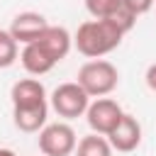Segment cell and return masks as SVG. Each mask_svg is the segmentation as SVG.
<instances>
[{
	"label": "cell",
	"mask_w": 156,
	"mask_h": 156,
	"mask_svg": "<svg viewBox=\"0 0 156 156\" xmlns=\"http://www.w3.org/2000/svg\"><path fill=\"white\" fill-rule=\"evenodd\" d=\"M144 80H146L149 90H154V93H156V63H151V66L146 68V76H144Z\"/></svg>",
	"instance_id": "cell-16"
},
{
	"label": "cell",
	"mask_w": 156,
	"mask_h": 156,
	"mask_svg": "<svg viewBox=\"0 0 156 156\" xmlns=\"http://www.w3.org/2000/svg\"><path fill=\"white\" fill-rule=\"evenodd\" d=\"M78 146V136L71 124L54 122L39 132V151L44 156H71Z\"/></svg>",
	"instance_id": "cell-4"
},
{
	"label": "cell",
	"mask_w": 156,
	"mask_h": 156,
	"mask_svg": "<svg viewBox=\"0 0 156 156\" xmlns=\"http://www.w3.org/2000/svg\"><path fill=\"white\" fill-rule=\"evenodd\" d=\"M107 141L115 151H122V154H129L134 151L139 144H141V124L136 122V117L127 115L119 119V124L107 134Z\"/></svg>",
	"instance_id": "cell-7"
},
{
	"label": "cell",
	"mask_w": 156,
	"mask_h": 156,
	"mask_svg": "<svg viewBox=\"0 0 156 156\" xmlns=\"http://www.w3.org/2000/svg\"><path fill=\"white\" fill-rule=\"evenodd\" d=\"M76 83L90 98H107L119 83V71L115 68V63H110L105 58H93L78 68Z\"/></svg>",
	"instance_id": "cell-2"
},
{
	"label": "cell",
	"mask_w": 156,
	"mask_h": 156,
	"mask_svg": "<svg viewBox=\"0 0 156 156\" xmlns=\"http://www.w3.org/2000/svg\"><path fill=\"white\" fill-rule=\"evenodd\" d=\"M112 146H110V141H107V136H102V134H88V136H83V139H78V146H76V156H112Z\"/></svg>",
	"instance_id": "cell-12"
},
{
	"label": "cell",
	"mask_w": 156,
	"mask_h": 156,
	"mask_svg": "<svg viewBox=\"0 0 156 156\" xmlns=\"http://www.w3.org/2000/svg\"><path fill=\"white\" fill-rule=\"evenodd\" d=\"M17 46L20 44L15 41L10 29H0V68H10L17 61V56H20Z\"/></svg>",
	"instance_id": "cell-13"
},
{
	"label": "cell",
	"mask_w": 156,
	"mask_h": 156,
	"mask_svg": "<svg viewBox=\"0 0 156 156\" xmlns=\"http://www.w3.org/2000/svg\"><path fill=\"white\" fill-rule=\"evenodd\" d=\"M122 37H124V32L112 20H88L76 29L73 46L88 58H100V56L115 51L122 44Z\"/></svg>",
	"instance_id": "cell-1"
},
{
	"label": "cell",
	"mask_w": 156,
	"mask_h": 156,
	"mask_svg": "<svg viewBox=\"0 0 156 156\" xmlns=\"http://www.w3.org/2000/svg\"><path fill=\"white\" fill-rule=\"evenodd\" d=\"M51 107L56 110L58 117L63 119H76L83 117L90 107V95L73 80V83H61L51 93Z\"/></svg>",
	"instance_id": "cell-3"
},
{
	"label": "cell",
	"mask_w": 156,
	"mask_h": 156,
	"mask_svg": "<svg viewBox=\"0 0 156 156\" xmlns=\"http://www.w3.org/2000/svg\"><path fill=\"white\" fill-rule=\"evenodd\" d=\"M12 107H34V105H46V90L37 78H22L12 85L10 90Z\"/></svg>",
	"instance_id": "cell-8"
},
{
	"label": "cell",
	"mask_w": 156,
	"mask_h": 156,
	"mask_svg": "<svg viewBox=\"0 0 156 156\" xmlns=\"http://www.w3.org/2000/svg\"><path fill=\"white\" fill-rule=\"evenodd\" d=\"M122 117H124V110H122L119 102L112 100V98H98V100H93L90 107H88V112H85L88 127H90L95 134H102V136H107V134L119 124Z\"/></svg>",
	"instance_id": "cell-5"
},
{
	"label": "cell",
	"mask_w": 156,
	"mask_h": 156,
	"mask_svg": "<svg viewBox=\"0 0 156 156\" xmlns=\"http://www.w3.org/2000/svg\"><path fill=\"white\" fill-rule=\"evenodd\" d=\"M0 156H17L12 149H0Z\"/></svg>",
	"instance_id": "cell-17"
},
{
	"label": "cell",
	"mask_w": 156,
	"mask_h": 156,
	"mask_svg": "<svg viewBox=\"0 0 156 156\" xmlns=\"http://www.w3.org/2000/svg\"><path fill=\"white\" fill-rule=\"evenodd\" d=\"M37 41L51 54V58H54L56 63L63 61V58L68 56L71 46H73V37L68 34L66 27H58V24H49V29H46Z\"/></svg>",
	"instance_id": "cell-9"
},
{
	"label": "cell",
	"mask_w": 156,
	"mask_h": 156,
	"mask_svg": "<svg viewBox=\"0 0 156 156\" xmlns=\"http://www.w3.org/2000/svg\"><path fill=\"white\" fill-rule=\"evenodd\" d=\"M122 5L124 0H85V10L93 15V20H110Z\"/></svg>",
	"instance_id": "cell-14"
},
{
	"label": "cell",
	"mask_w": 156,
	"mask_h": 156,
	"mask_svg": "<svg viewBox=\"0 0 156 156\" xmlns=\"http://www.w3.org/2000/svg\"><path fill=\"white\" fill-rule=\"evenodd\" d=\"M49 105H34V107H12V122L20 132L34 134L46 127Z\"/></svg>",
	"instance_id": "cell-11"
},
{
	"label": "cell",
	"mask_w": 156,
	"mask_h": 156,
	"mask_svg": "<svg viewBox=\"0 0 156 156\" xmlns=\"http://www.w3.org/2000/svg\"><path fill=\"white\" fill-rule=\"evenodd\" d=\"M154 2L156 0H124V5L139 17V15H144V12H149L151 7H154Z\"/></svg>",
	"instance_id": "cell-15"
},
{
	"label": "cell",
	"mask_w": 156,
	"mask_h": 156,
	"mask_svg": "<svg viewBox=\"0 0 156 156\" xmlns=\"http://www.w3.org/2000/svg\"><path fill=\"white\" fill-rule=\"evenodd\" d=\"M20 61H22L24 71L32 73V76H44V73H49V71L56 66V61L51 58V54H49L39 41L24 44V49H22V54H20Z\"/></svg>",
	"instance_id": "cell-10"
},
{
	"label": "cell",
	"mask_w": 156,
	"mask_h": 156,
	"mask_svg": "<svg viewBox=\"0 0 156 156\" xmlns=\"http://www.w3.org/2000/svg\"><path fill=\"white\" fill-rule=\"evenodd\" d=\"M46 29H49L46 17L39 15V12H32V10L15 15V20H12V24H10V34L15 37L17 44H32V41H37Z\"/></svg>",
	"instance_id": "cell-6"
}]
</instances>
